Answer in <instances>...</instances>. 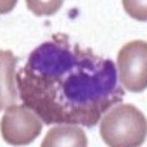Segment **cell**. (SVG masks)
Returning a JSON list of instances; mask_svg holds the SVG:
<instances>
[{
	"instance_id": "6da1fadb",
	"label": "cell",
	"mask_w": 147,
	"mask_h": 147,
	"mask_svg": "<svg viewBox=\"0 0 147 147\" xmlns=\"http://www.w3.org/2000/svg\"><path fill=\"white\" fill-rule=\"evenodd\" d=\"M116 74L111 60L56 33L30 54L16 84L21 99L44 123L93 126L124 95Z\"/></svg>"
},
{
	"instance_id": "277c9868",
	"label": "cell",
	"mask_w": 147,
	"mask_h": 147,
	"mask_svg": "<svg viewBox=\"0 0 147 147\" xmlns=\"http://www.w3.org/2000/svg\"><path fill=\"white\" fill-rule=\"evenodd\" d=\"M119 80L131 92H142L147 85V42L131 40L117 54Z\"/></svg>"
},
{
	"instance_id": "5b68a950",
	"label": "cell",
	"mask_w": 147,
	"mask_h": 147,
	"mask_svg": "<svg viewBox=\"0 0 147 147\" xmlns=\"http://www.w3.org/2000/svg\"><path fill=\"white\" fill-rule=\"evenodd\" d=\"M1 109L5 110L9 106L16 105L18 93L16 90L15 67L17 57L10 51H1Z\"/></svg>"
},
{
	"instance_id": "8992f818",
	"label": "cell",
	"mask_w": 147,
	"mask_h": 147,
	"mask_svg": "<svg viewBox=\"0 0 147 147\" xmlns=\"http://www.w3.org/2000/svg\"><path fill=\"white\" fill-rule=\"evenodd\" d=\"M87 138L84 130L76 124H61L48 130L41 141L42 147L52 146H74L85 147Z\"/></svg>"
},
{
	"instance_id": "ba28073f",
	"label": "cell",
	"mask_w": 147,
	"mask_h": 147,
	"mask_svg": "<svg viewBox=\"0 0 147 147\" xmlns=\"http://www.w3.org/2000/svg\"><path fill=\"white\" fill-rule=\"evenodd\" d=\"M123 6L127 14L137 20H146V3L144 1H123Z\"/></svg>"
},
{
	"instance_id": "7a4b0ae2",
	"label": "cell",
	"mask_w": 147,
	"mask_h": 147,
	"mask_svg": "<svg viewBox=\"0 0 147 147\" xmlns=\"http://www.w3.org/2000/svg\"><path fill=\"white\" fill-rule=\"evenodd\" d=\"M146 117L131 103H119L108 110L100 122L102 140L113 147L139 146L146 137Z\"/></svg>"
},
{
	"instance_id": "52a82bcc",
	"label": "cell",
	"mask_w": 147,
	"mask_h": 147,
	"mask_svg": "<svg viewBox=\"0 0 147 147\" xmlns=\"http://www.w3.org/2000/svg\"><path fill=\"white\" fill-rule=\"evenodd\" d=\"M31 11L37 15H51L54 14L61 6L62 1H25Z\"/></svg>"
},
{
	"instance_id": "3957f363",
	"label": "cell",
	"mask_w": 147,
	"mask_h": 147,
	"mask_svg": "<svg viewBox=\"0 0 147 147\" xmlns=\"http://www.w3.org/2000/svg\"><path fill=\"white\" fill-rule=\"evenodd\" d=\"M41 117L25 103L13 105L5 109L1 119V134L10 145H28L41 132Z\"/></svg>"
}]
</instances>
